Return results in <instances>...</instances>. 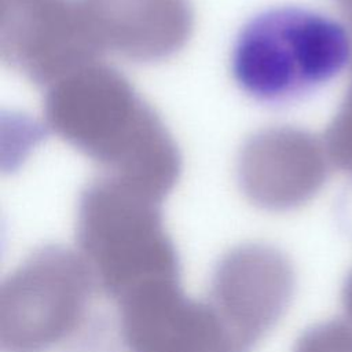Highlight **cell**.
Instances as JSON below:
<instances>
[{"label":"cell","mask_w":352,"mask_h":352,"mask_svg":"<svg viewBox=\"0 0 352 352\" xmlns=\"http://www.w3.org/2000/svg\"><path fill=\"white\" fill-rule=\"evenodd\" d=\"M44 118L103 176L160 201L179 179L182 158L161 118L118 70L99 60L47 88Z\"/></svg>","instance_id":"6da1fadb"},{"label":"cell","mask_w":352,"mask_h":352,"mask_svg":"<svg viewBox=\"0 0 352 352\" xmlns=\"http://www.w3.org/2000/svg\"><path fill=\"white\" fill-rule=\"evenodd\" d=\"M352 62V37L337 19L319 11L268 8L239 30L231 73L252 99L267 104L300 100L336 78Z\"/></svg>","instance_id":"7a4b0ae2"},{"label":"cell","mask_w":352,"mask_h":352,"mask_svg":"<svg viewBox=\"0 0 352 352\" xmlns=\"http://www.w3.org/2000/svg\"><path fill=\"white\" fill-rule=\"evenodd\" d=\"M160 199L99 175L80 192L76 245L98 290L117 301L155 280L180 279V258Z\"/></svg>","instance_id":"3957f363"},{"label":"cell","mask_w":352,"mask_h":352,"mask_svg":"<svg viewBox=\"0 0 352 352\" xmlns=\"http://www.w3.org/2000/svg\"><path fill=\"white\" fill-rule=\"evenodd\" d=\"M96 290L77 250L36 249L1 283V352H48L63 342L80 329Z\"/></svg>","instance_id":"277c9868"},{"label":"cell","mask_w":352,"mask_h":352,"mask_svg":"<svg viewBox=\"0 0 352 352\" xmlns=\"http://www.w3.org/2000/svg\"><path fill=\"white\" fill-rule=\"evenodd\" d=\"M296 272L278 248L249 242L224 253L209 280L212 304L238 352H252L287 311Z\"/></svg>","instance_id":"5b68a950"},{"label":"cell","mask_w":352,"mask_h":352,"mask_svg":"<svg viewBox=\"0 0 352 352\" xmlns=\"http://www.w3.org/2000/svg\"><path fill=\"white\" fill-rule=\"evenodd\" d=\"M0 52L47 88L100 56L77 0H0Z\"/></svg>","instance_id":"8992f818"},{"label":"cell","mask_w":352,"mask_h":352,"mask_svg":"<svg viewBox=\"0 0 352 352\" xmlns=\"http://www.w3.org/2000/svg\"><path fill=\"white\" fill-rule=\"evenodd\" d=\"M128 352H238L208 300H194L180 279L140 286L116 301Z\"/></svg>","instance_id":"52a82bcc"},{"label":"cell","mask_w":352,"mask_h":352,"mask_svg":"<svg viewBox=\"0 0 352 352\" xmlns=\"http://www.w3.org/2000/svg\"><path fill=\"white\" fill-rule=\"evenodd\" d=\"M323 138L280 125L261 129L242 146L236 161L243 195L268 212H287L311 201L330 172Z\"/></svg>","instance_id":"ba28073f"},{"label":"cell","mask_w":352,"mask_h":352,"mask_svg":"<svg viewBox=\"0 0 352 352\" xmlns=\"http://www.w3.org/2000/svg\"><path fill=\"white\" fill-rule=\"evenodd\" d=\"M102 54L153 63L184 47L194 26L188 0H77Z\"/></svg>","instance_id":"9c48e42d"},{"label":"cell","mask_w":352,"mask_h":352,"mask_svg":"<svg viewBox=\"0 0 352 352\" xmlns=\"http://www.w3.org/2000/svg\"><path fill=\"white\" fill-rule=\"evenodd\" d=\"M323 140L331 165L352 177V78Z\"/></svg>","instance_id":"30bf717a"},{"label":"cell","mask_w":352,"mask_h":352,"mask_svg":"<svg viewBox=\"0 0 352 352\" xmlns=\"http://www.w3.org/2000/svg\"><path fill=\"white\" fill-rule=\"evenodd\" d=\"M292 352H352V323L330 319L305 329Z\"/></svg>","instance_id":"8fae6325"},{"label":"cell","mask_w":352,"mask_h":352,"mask_svg":"<svg viewBox=\"0 0 352 352\" xmlns=\"http://www.w3.org/2000/svg\"><path fill=\"white\" fill-rule=\"evenodd\" d=\"M341 304H342V309H344L349 323H352V268L346 274L344 283H342Z\"/></svg>","instance_id":"7c38bea8"},{"label":"cell","mask_w":352,"mask_h":352,"mask_svg":"<svg viewBox=\"0 0 352 352\" xmlns=\"http://www.w3.org/2000/svg\"><path fill=\"white\" fill-rule=\"evenodd\" d=\"M334 3L352 26V0H334Z\"/></svg>","instance_id":"4fadbf2b"}]
</instances>
